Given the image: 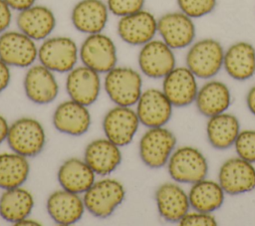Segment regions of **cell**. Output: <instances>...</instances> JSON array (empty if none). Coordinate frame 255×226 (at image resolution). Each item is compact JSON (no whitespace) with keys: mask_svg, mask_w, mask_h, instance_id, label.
<instances>
[{"mask_svg":"<svg viewBox=\"0 0 255 226\" xmlns=\"http://www.w3.org/2000/svg\"><path fill=\"white\" fill-rule=\"evenodd\" d=\"M126 196L124 185L117 179L104 178L95 181L84 193V204L88 211L99 218L109 217L122 204Z\"/></svg>","mask_w":255,"mask_h":226,"instance_id":"obj_1","label":"cell"},{"mask_svg":"<svg viewBox=\"0 0 255 226\" xmlns=\"http://www.w3.org/2000/svg\"><path fill=\"white\" fill-rule=\"evenodd\" d=\"M104 86L109 98L117 106L135 105L142 93L141 76L128 67H115L106 73Z\"/></svg>","mask_w":255,"mask_h":226,"instance_id":"obj_2","label":"cell"},{"mask_svg":"<svg viewBox=\"0 0 255 226\" xmlns=\"http://www.w3.org/2000/svg\"><path fill=\"white\" fill-rule=\"evenodd\" d=\"M223 47L211 38L201 39L192 44L186 54V67L200 79H210L218 74L223 66Z\"/></svg>","mask_w":255,"mask_h":226,"instance_id":"obj_3","label":"cell"},{"mask_svg":"<svg viewBox=\"0 0 255 226\" xmlns=\"http://www.w3.org/2000/svg\"><path fill=\"white\" fill-rule=\"evenodd\" d=\"M6 140L12 151L26 157H33L43 150L46 133L37 119L21 117L9 126Z\"/></svg>","mask_w":255,"mask_h":226,"instance_id":"obj_4","label":"cell"},{"mask_svg":"<svg viewBox=\"0 0 255 226\" xmlns=\"http://www.w3.org/2000/svg\"><path fill=\"white\" fill-rule=\"evenodd\" d=\"M79 49L76 42L66 36L48 37L38 48L40 64L57 73H69L77 64Z\"/></svg>","mask_w":255,"mask_h":226,"instance_id":"obj_5","label":"cell"},{"mask_svg":"<svg viewBox=\"0 0 255 226\" xmlns=\"http://www.w3.org/2000/svg\"><path fill=\"white\" fill-rule=\"evenodd\" d=\"M167 168L174 181L195 183L205 178L208 172V163L197 148L182 146L170 155Z\"/></svg>","mask_w":255,"mask_h":226,"instance_id":"obj_6","label":"cell"},{"mask_svg":"<svg viewBox=\"0 0 255 226\" xmlns=\"http://www.w3.org/2000/svg\"><path fill=\"white\" fill-rule=\"evenodd\" d=\"M79 56L85 66L99 74L111 71L118 61L114 41L103 33L88 35L80 47Z\"/></svg>","mask_w":255,"mask_h":226,"instance_id":"obj_7","label":"cell"},{"mask_svg":"<svg viewBox=\"0 0 255 226\" xmlns=\"http://www.w3.org/2000/svg\"><path fill=\"white\" fill-rule=\"evenodd\" d=\"M176 144L174 134L162 126L150 127L139 140V156L150 168H159L166 164Z\"/></svg>","mask_w":255,"mask_h":226,"instance_id":"obj_8","label":"cell"},{"mask_svg":"<svg viewBox=\"0 0 255 226\" xmlns=\"http://www.w3.org/2000/svg\"><path fill=\"white\" fill-rule=\"evenodd\" d=\"M38 59L35 41L21 31H5L0 34V60L9 67L27 68Z\"/></svg>","mask_w":255,"mask_h":226,"instance_id":"obj_9","label":"cell"},{"mask_svg":"<svg viewBox=\"0 0 255 226\" xmlns=\"http://www.w3.org/2000/svg\"><path fill=\"white\" fill-rule=\"evenodd\" d=\"M139 124L136 112L129 107L117 106L111 109L103 120L106 137L117 144L125 146L131 142Z\"/></svg>","mask_w":255,"mask_h":226,"instance_id":"obj_10","label":"cell"},{"mask_svg":"<svg viewBox=\"0 0 255 226\" xmlns=\"http://www.w3.org/2000/svg\"><path fill=\"white\" fill-rule=\"evenodd\" d=\"M162 40H151L141 46L138 53L140 71L152 79L164 78L175 68V56Z\"/></svg>","mask_w":255,"mask_h":226,"instance_id":"obj_11","label":"cell"},{"mask_svg":"<svg viewBox=\"0 0 255 226\" xmlns=\"http://www.w3.org/2000/svg\"><path fill=\"white\" fill-rule=\"evenodd\" d=\"M157 32L162 41L171 49H183L190 46L195 38V26L192 18L183 12H169L157 20Z\"/></svg>","mask_w":255,"mask_h":226,"instance_id":"obj_12","label":"cell"},{"mask_svg":"<svg viewBox=\"0 0 255 226\" xmlns=\"http://www.w3.org/2000/svg\"><path fill=\"white\" fill-rule=\"evenodd\" d=\"M117 31L127 44L142 46L154 38L157 32V20L149 11L142 9L120 17Z\"/></svg>","mask_w":255,"mask_h":226,"instance_id":"obj_13","label":"cell"},{"mask_svg":"<svg viewBox=\"0 0 255 226\" xmlns=\"http://www.w3.org/2000/svg\"><path fill=\"white\" fill-rule=\"evenodd\" d=\"M218 177L219 184L228 194H241L255 188V167L241 157L226 160L220 167Z\"/></svg>","mask_w":255,"mask_h":226,"instance_id":"obj_14","label":"cell"},{"mask_svg":"<svg viewBox=\"0 0 255 226\" xmlns=\"http://www.w3.org/2000/svg\"><path fill=\"white\" fill-rule=\"evenodd\" d=\"M172 113V104L163 92L148 89L141 93L136 103V114L139 122L146 127L163 126Z\"/></svg>","mask_w":255,"mask_h":226,"instance_id":"obj_15","label":"cell"},{"mask_svg":"<svg viewBox=\"0 0 255 226\" xmlns=\"http://www.w3.org/2000/svg\"><path fill=\"white\" fill-rule=\"evenodd\" d=\"M66 90L71 100L86 107L93 105L101 92V79L98 72L83 65L68 73Z\"/></svg>","mask_w":255,"mask_h":226,"instance_id":"obj_16","label":"cell"},{"mask_svg":"<svg viewBox=\"0 0 255 226\" xmlns=\"http://www.w3.org/2000/svg\"><path fill=\"white\" fill-rule=\"evenodd\" d=\"M53 73L42 64L30 66L25 74L24 90L31 102L47 105L57 98L59 86Z\"/></svg>","mask_w":255,"mask_h":226,"instance_id":"obj_17","label":"cell"},{"mask_svg":"<svg viewBox=\"0 0 255 226\" xmlns=\"http://www.w3.org/2000/svg\"><path fill=\"white\" fill-rule=\"evenodd\" d=\"M162 92L172 106H188L198 92L194 74L187 67H175L163 78Z\"/></svg>","mask_w":255,"mask_h":226,"instance_id":"obj_18","label":"cell"},{"mask_svg":"<svg viewBox=\"0 0 255 226\" xmlns=\"http://www.w3.org/2000/svg\"><path fill=\"white\" fill-rule=\"evenodd\" d=\"M91 113L86 106L73 100L61 103L53 114L55 128L65 134L79 136L91 126Z\"/></svg>","mask_w":255,"mask_h":226,"instance_id":"obj_19","label":"cell"},{"mask_svg":"<svg viewBox=\"0 0 255 226\" xmlns=\"http://www.w3.org/2000/svg\"><path fill=\"white\" fill-rule=\"evenodd\" d=\"M107 3L102 0H80L71 13L76 30L88 35L102 33L109 20Z\"/></svg>","mask_w":255,"mask_h":226,"instance_id":"obj_20","label":"cell"},{"mask_svg":"<svg viewBox=\"0 0 255 226\" xmlns=\"http://www.w3.org/2000/svg\"><path fill=\"white\" fill-rule=\"evenodd\" d=\"M19 31L34 41L47 39L56 26L53 11L44 5H33L19 12L16 19Z\"/></svg>","mask_w":255,"mask_h":226,"instance_id":"obj_21","label":"cell"},{"mask_svg":"<svg viewBox=\"0 0 255 226\" xmlns=\"http://www.w3.org/2000/svg\"><path fill=\"white\" fill-rule=\"evenodd\" d=\"M84 200L79 194L65 189L53 192L47 200V211L59 225H71L78 222L85 212Z\"/></svg>","mask_w":255,"mask_h":226,"instance_id":"obj_22","label":"cell"},{"mask_svg":"<svg viewBox=\"0 0 255 226\" xmlns=\"http://www.w3.org/2000/svg\"><path fill=\"white\" fill-rule=\"evenodd\" d=\"M119 147L107 137L95 139L87 145L84 160L96 174L106 176L116 170L122 161Z\"/></svg>","mask_w":255,"mask_h":226,"instance_id":"obj_23","label":"cell"},{"mask_svg":"<svg viewBox=\"0 0 255 226\" xmlns=\"http://www.w3.org/2000/svg\"><path fill=\"white\" fill-rule=\"evenodd\" d=\"M155 201L158 213L168 222H179L190 205L184 190L171 182L163 183L156 189Z\"/></svg>","mask_w":255,"mask_h":226,"instance_id":"obj_24","label":"cell"},{"mask_svg":"<svg viewBox=\"0 0 255 226\" xmlns=\"http://www.w3.org/2000/svg\"><path fill=\"white\" fill-rule=\"evenodd\" d=\"M223 67L226 73L237 81H245L255 74V48L240 41L232 44L224 53Z\"/></svg>","mask_w":255,"mask_h":226,"instance_id":"obj_25","label":"cell"},{"mask_svg":"<svg viewBox=\"0 0 255 226\" xmlns=\"http://www.w3.org/2000/svg\"><path fill=\"white\" fill-rule=\"evenodd\" d=\"M95 172L85 160L72 157L58 170V181L63 189L77 194L85 193L95 182Z\"/></svg>","mask_w":255,"mask_h":226,"instance_id":"obj_26","label":"cell"},{"mask_svg":"<svg viewBox=\"0 0 255 226\" xmlns=\"http://www.w3.org/2000/svg\"><path fill=\"white\" fill-rule=\"evenodd\" d=\"M195 103L198 111L205 116L210 117L222 113L231 103L229 89L221 82L210 81L197 92Z\"/></svg>","mask_w":255,"mask_h":226,"instance_id":"obj_27","label":"cell"},{"mask_svg":"<svg viewBox=\"0 0 255 226\" xmlns=\"http://www.w3.org/2000/svg\"><path fill=\"white\" fill-rule=\"evenodd\" d=\"M206 132L207 138L214 148L227 149L234 144L240 132V123L233 114L222 113L209 117Z\"/></svg>","mask_w":255,"mask_h":226,"instance_id":"obj_28","label":"cell"},{"mask_svg":"<svg viewBox=\"0 0 255 226\" xmlns=\"http://www.w3.org/2000/svg\"><path fill=\"white\" fill-rule=\"evenodd\" d=\"M34 206L33 195L20 187L6 189L0 197V216L11 223L26 218Z\"/></svg>","mask_w":255,"mask_h":226,"instance_id":"obj_29","label":"cell"},{"mask_svg":"<svg viewBox=\"0 0 255 226\" xmlns=\"http://www.w3.org/2000/svg\"><path fill=\"white\" fill-rule=\"evenodd\" d=\"M188 199L190 206L196 211L211 213L223 204L224 190L219 183L204 178L193 183Z\"/></svg>","mask_w":255,"mask_h":226,"instance_id":"obj_30","label":"cell"},{"mask_svg":"<svg viewBox=\"0 0 255 226\" xmlns=\"http://www.w3.org/2000/svg\"><path fill=\"white\" fill-rule=\"evenodd\" d=\"M29 172L30 164L26 156L14 151L0 154V188L6 190L22 186Z\"/></svg>","mask_w":255,"mask_h":226,"instance_id":"obj_31","label":"cell"},{"mask_svg":"<svg viewBox=\"0 0 255 226\" xmlns=\"http://www.w3.org/2000/svg\"><path fill=\"white\" fill-rule=\"evenodd\" d=\"M181 12L190 18H200L210 14L216 7L217 0H176Z\"/></svg>","mask_w":255,"mask_h":226,"instance_id":"obj_32","label":"cell"},{"mask_svg":"<svg viewBox=\"0 0 255 226\" xmlns=\"http://www.w3.org/2000/svg\"><path fill=\"white\" fill-rule=\"evenodd\" d=\"M234 144L239 157L255 162V130L240 131Z\"/></svg>","mask_w":255,"mask_h":226,"instance_id":"obj_33","label":"cell"},{"mask_svg":"<svg viewBox=\"0 0 255 226\" xmlns=\"http://www.w3.org/2000/svg\"><path fill=\"white\" fill-rule=\"evenodd\" d=\"M107 6L112 14L123 17L142 10L144 0H107Z\"/></svg>","mask_w":255,"mask_h":226,"instance_id":"obj_34","label":"cell"},{"mask_svg":"<svg viewBox=\"0 0 255 226\" xmlns=\"http://www.w3.org/2000/svg\"><path fill=\"white\" fill-rule=\"evenodd\" d=\"M180 225L184 226H214L217 224L216 219L210 214L205 212H192L186 213L179 221Z\"/></svg>","mask_w":255,"mask_h":226,"instance_id":"obj_35","label":"cell"},{"mask_svg":"<svg viewBox=\"0 0 255 226\" xmlns=\"http://www.w3.org/2000/svg\"><path fill=\"white\" fill-rule=\"evenodd\" d=\"M10 6L4 1L0 0V34L5 32L12 21V12Z\"/></svg>","mask_w":255,"mask_h":226,"instance_id":"obj_36","label":"cell"},{"mask_svg":"<svg viewBox=\"0 0 255 226\" xmlns=\"http://www.w3.org/2000/svg\"><path fill=\"white\" fill-rule=\"evenodd\" d=\"M11 79L9 66L0 60V94L8 87Z\"/></svg>","mask_w":255,"mask_h":226,"instance_id":"obj_37","label":"cell"},{"mask_svg":"<svg viewBox=\"0 0 255 226\" xmlns=\"http://www.w3.org/2000/svg\"><path fill=\"white\" fill-rule=\"evenodd\" d=\"M12 10L22 11L33 5H35L36 0H4Z\"/></svg>","mask_w":255,"mask_h":226,"instance_id":"obj_38","label":"cell"},{"mask_svg":"<svg viewBox=\"0 0 255 226\" xmlns=\"http://www.w3.org/2000/svg\"><path fill=\"white\" fill-rule=\"evenodd\" d=\"M9 124L6 120V118L0 114V144L7 139L8 131H9Z\"/></svg>","mask_w":255,"mask_h":226,"instance_id":"obj_39","label":"cell"},{"mask_svg":"<svg viewBox=\"0 0 255 226\" xmlns=\"http://www.w3.org/2000/svg\"><path fill=\"white\" fill-rule=\"evenodd\" d=\"M246 103L249 111L255 115V86L250 89V91L247 94Z\"/></svg>","mask_w":255,"mask_h":226,"instance_id":"obj_40","label":"cell"},{"mask_svg":"<svg viewBox=\"0 0 255 226\" xmlns=\"http://www.w3.org/2000/svg\"><path fill=\"white\" fill-rule=\"evenodd\" d=\"M16 225H21V226H28V225H33V226H36V225H41L37 220H34V219H30L28 217L18 221L17 223H15Z\"/></svg>","mask_w":255,"mask_h":226,"instance_id":"obj_41","label":"cell"}]
</instances>
